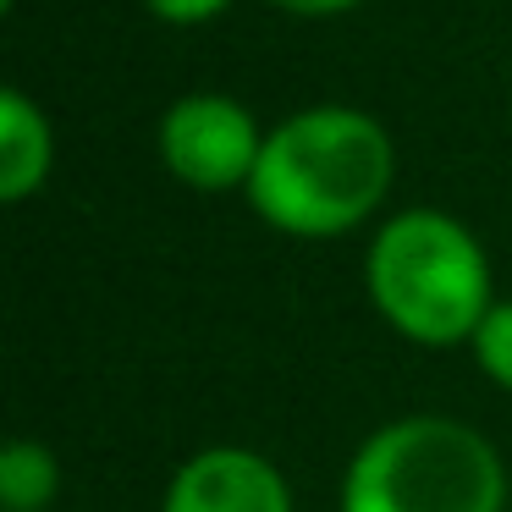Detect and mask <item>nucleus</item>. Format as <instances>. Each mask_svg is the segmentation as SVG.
<instances>
[{"mask_svg": "<svg viewBox=\"0 0 512 512\" xmlns=\"http://www.w3.org/2000/svg\"><path fill=\"white\" fill-rule=\"evenodd\" d=\"M397 182V144L369 111L309 105L276 122L259 149L248 204L287 237H347L386 204Z\"/></svg>", "mask_w": 512, "mask_h": 512, "instance_id": "1", "label": "nucleus"}, {"mask_svg": "<svg viewBox=\"0 0 512 512\" xmlns=\"http://www.w3.org/2000/svg\"><path fill=\"white\" fill-rule=\"evenodd\" d=\"M369 303L397 336L419 347L474 342L490 314V259L479 237L446 210H397L364 259Z\"/></svg>", "mask_w": 512, "mask_h": 512, "instance_id": "2", "label": "nucleus"}, {"mask_svg": "<svg viewBox=\"0 0 512 512\" xmlns=\"http://www.w3.org/2000/svg\"><path fill=\"white\" fill-rule=\"evenodd\" d=\"M342 512H507V463L474 424L408 413L353 452Z\"/></svg>", "mask_w": 512, "mask_h": 512, "instance_id": "3", "label": "nucleus"}, {"mask_svg": "<svg viewBox=\"0 0 512 512\" xmlns=\"http://www.w3.org/2000/svg\"><path fill=\"white\" fill-rule=\"evenodd\" d=\"M160 166L193 193H237L254 182L259 149H265V127L254 122L243 100L221 89H199L166 105L155 127Z\"/></svg>", "mask_w": 512, "mask_h": 512, "instance_id": "4", "label": "nucleus"}, {"mask_svg": "<svg viewBox=\"0 0 512 512\" xmlns=\"http://www.w3.org/2000/svg\"><path fill=\"white\" fill-rule=\"evenodd\" d=\"M160 512H292V490L254 446H204L171 474Z\"/></svg>", "mask_w": 512, "mask_h": 512, "instance_id": "5", "label": "nucleus"}, {"mask_svg": "<svg viewBox=\"0 0 512 512\" xmlns=\"http://www.w3.org/2000/svg\"><path fill=\"white\" fill-rule=\"evenodd\" d=\"M56 166V133L50 116L23 89H0V199L23 204L45 188Z\"/></svg>", "mask_w": 512, "mask_h": 512, "instance_id": "6", "label": "nucleus"}, {"mask_svg": "<svg viewBox=\"0 0 512 512\" xmlns=\"http://www.w3.org/2000/svg\"><path fill=\"white\" fill-rule=\"evenodd\" d=\"M61 490V463L45 441H12L0 452V501L6 512H45Z\"/></svg>", "mask_w": 512, "mask_h": 512, "instance_id": "7", "label": "nucleus"}, {"mask_svg": "<svg viewBox=\"0 0 512 512\" xmlns=\"http://www.w3.org/2000/svg\"><path fill=\"white\" fill-rule=\"evenodd\" d=\"M468 347H474V364L485 369L490 386L512 391V298L490 303V314L479 320V331Z\"/></svg>", "mask_w": 512, "mask_h": 512, "instance_id": "8", "label": "nucleus"}, {"mask_svg": "<svg viewBox=\"0 0 512 512\" xmlns=\"http://www.w3.org/2000/svg\"><path fill=\"white\" fill-rule=\"evenodd\" d=\"M144 6L171 28H199V23H210V17H221L232 0H144Z\"/></svg>", "mask_w": 512, "mask_h": 512, "instance_id": "9", "label": "nucleus"}, {"mask_svg": "<svg viewBox=\"0 0 512 512\" xmlns=\"http://www.w3.org/2000/svg\"><path fill=\"white\" fill-rule=\"evenodd\" d=\"M270 6H281L292 17H342V12H353L358 0H270Z\"/></svg>", "mask_w": 512, "mask_h": 512, "instance_id": "10", "label": "nucleus"}]
</instances>
